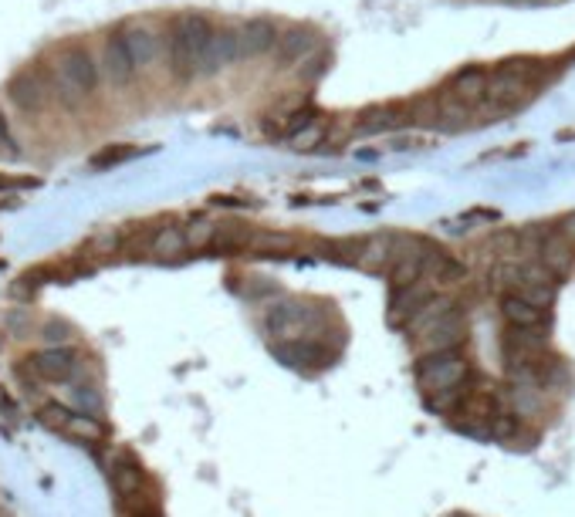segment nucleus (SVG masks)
Here are the masks:
<instances>
[{"mask_svg":"<svg viewBox=\"0 0 575 517\" xmlns=\"http://www.w3.org/2000/svg\"><path fill=\"white\" fill-rule=\"evenodd\" d=\"M545 65L548 61H535V58L501 61L488 78V101L501 105L507 112H514L518 105H524V101L539 92L541 78H545Z\"/></svg>","mask_w":575,"mask_h":517,"instance_id":"f257e3e1","label":"nucleus"},{"mask_svg":"<svg viewBox=\"0 0 575 517\" xmlns=\"http://www.w3.org/2000/svg\"><path fill=\"white\" fill-rule=\"evenodd\" d=\"M214 37V28L210 20L200 14H183L176 24H173V37H169V61H173V75L180 78H193L200 75L203 54H207V44Z\"/></svg>","mask_w":575,"mask_h":517,"instance_id":"f03ea898","label":"nucleus"},{"mask_svg":"<svg viewBox=\"0 0 575 517\" xmlns=\"http://www.w3.org/2000/svg\"><path fill=\"white\" fill-rule=\"evenodd\" d=\"M467 376H471V366H467V359H464L457 349L417 355V385L423 389V396L440 392V389L464 385L467 383Z\"/></svg>","mask_w":575,"mask_h":517,"instance_id":"7ed1b4c3","label":"nucleus"},{"mask_svg":"<svg viewBox=\"0 0 575 517\" xmlns=\"http://www.w3.org/2000/svg\"><path fill=\"white\" fill-rule=\"evenodd\" d=\"M99 68L101 65H95V58H92L85 48L68 51L65 58H61V65H58L61 88H65V92H75L78 99H88V95L95 92V85H99Z\"/></svg>","mask_w":575,"mask_h":517,"instance_id":"20e7f679","label":"nucleus"},{"mask_svg":"<svg viewBox=\"0 0 575 517\" xmlns=\"http://www.w3.org/2000/svg\"><path fill=\"white\" fill-rule=\"evenodd\" d=\"M467 338V325H464V318L460 311H450V315H443L437 325H430L426 332H420L413 342H417V355H426V351H447V349H457L460 342Z\"/></svg>","mask_w":575,"mask_h":517,"instance_id":"39448f33","label":"nucleus"},{"mask_svg":"<svg viewBox=\"0 0 575 517\" xmlns=\"http://www.w3.org/2000/svg\"><path fill=\"white\" fill-rule=\"evenodd\" d=\"M31 368L48 383H68L78 372V355L65 345H51V349L31 355Z\"/></svg>","mask_w":575,"mask_h":517,"instance_id":"423d86ee","label":"nucleus"},{"mask_svg":"<svg viewBox=\"0 0 575 517\" xmlns=\"http://www.w3.org/2000/svg\"><path fill=\"white\" fill-rule=\"evenodd\" d=\"M505 355L507 362H522V359H539L541 351L548 349V335L541 328H522V325H507L505 328Z\"/></svg>","mask_w":575,"mask_h":517,"instance_id":"0eeeda50","label":"nucleus"},{"mask_svg":"<svg viewBox=\"0 0 575 517\" xmlns=\"http://www.w3.org/2000/svg\"><path fill=\"white\" fill-rule=\"evenodd\" d=\"M101 71H105L109 82H116V85L133 82V75L139 71L135 58L129 54V48H126V37H122V34H112V37L105 41V48H101Z\"/></svg>","mask_w":575,"mask_h":517,"instance_id":"6e6552de","label":"nucleus"},{"mask_svg":"<svg viewBox=\"0 0 575 517\" xmlns=\"http://www.w3.org/2000/svg\"><path fill=\"white\" fill-rule=\"evenodd\" d=\"M237 58H240V34L231 31V28H223V31L214 28V37H210L207 54H203L200 75H214V71L231 65V61H237Z\"/></svg>","mask_w":575,"mask_h":517,"instance_id":"1a4fd4ad","label":"nucleus"},{"mask_svg":"<svg viewBox=\"0 0 575 517\" xmlns=\"http://www.w3.org/2000/svg\"><path fill=\"white\" fill-rule=\"evenodd\" d=\"M488 78L490 71L488 68H464V71H457L450 85L443 88L447 95H454V99L467 101V105H481V101L488 99Z\"/></svg>","mask_w":575,"mask_h":517,"instance_id":"9d476101","label":"nucleus"},{"mask_svg":"<svg viewBox=\"0 0 575 517\" xmlns=\"http://www.w3.org/2000/svg\"><path fill=\"white\" fill-rule=\"evenodd\" d=\"M501 318L505 325H522V328H545L548 325V308H539L531 301H524L522 295L507 291L501 298Z\"/></svg>","mask_w":575,"mask_h":517,"instance_id":"9b49d317","label":"nucleus"},{"mask_svg":"<svg viewBox=\"0 0 575 517\" xmlns=\"http://www.w3.org/2000/svg\"><path fill=\"white\" fill-rule=\"evenodd\" d=\"M109 481H112V487H116V494L122 504L139 497V494H146V473H142V467H139L135 460H129V456H118L116 464H112Z\"/></svg>","mask_w":575,"mask_h":517,"instance_id":"f8f14e48","label":"nucleus"},{"mask_svg":"<svg viewBox=\"0 0 575 517\" xmlns=\"http://www.w3.org/2000/svg\"><path fill=\"white\" fill-rule=\"evenodd\" d=\"M454 308H457L454 298H450V295H440V291H437L433 298H426L420 308L413 311V315L406 318V335H413V338H417V335L426 332L430 325H437L443 315H450Z\"/></svg>","mask_w":575,"mask_h":517,"instance_id":"ddd939ff","label":"nucleus"},{"mask_svg":"<svg viewBox=\"0 0 575 517\" xmlns=\"http://www.w3.org/2000/svg\"><path fill=\"white\" fill-rule=\"evenodd\" d=\"M237 34H240V58L264 54V51H271L278 44V28L271 20H247V24L237 28Z\"/></svg>","mask_w":575,"mask_h":517,"instance_id":"4468645a","label":"nucleus"},{"mask_svg":"<svg viewBox=\"0 0 575 517\" xmlns=\"http://www.w3.org/2000/svg\"><path fill=\"white\" fill-rule=\"evenodd\" d=\"M393 247H396V237H366V240H359V247H355V264L366 267V271H379V267H389L393 261Z\"/></svg>","mask_w":575,"mask_h":517,"instance_id":"2eb2a0df","label":"nucleus"},{"mask_svg":"<svg viewBox=\"0 0 575 517\" xmlns=\"http://www.w3.org/2000/svg\"><path fill=\"white\" fill-rule=\"evenodd\" d=\"M186 251H190V244H186V230H180V227H159L150 240V254L159 261H176Z\"/></svg>","mask_w":575,"mask_h":517,"instance_id":"dca6fc26","label":"nucleus"},{"mask_svg":"<svg viewBox=\"0 0 575 517\" xmlns=\"http://www.w3.org/2000/svg\"><path fill=\"white\" fill-rule=\"evenodd\" d=\"M122 37H126V48H129V54L135 58V65L146 68L156 61V54H159V37L152 31H146V28H129V31H122Z\"/></svg>","mask_w":575,"mask_h":517,"instance_id":"f3484780","label":"nucleus"},{"mask_svg":"<svg viewBox=\"0 0 575 517\" xmlns=\"http://www.w3.org/2000/svg\"><path fill=\"white\" fill-rule=\"evenodd\" d=\"M11 99L20 112H37L45 105V85L37 82V75H20L11 88Z\"/></svg>","mask_w":575,"mask_h":517,"instance_id":"a211bd4d","label":"nucleus"},{"mask_svg":"<svg viewBox=\"0 0 575 517\" xmlns=\"http://www.w3.org/2000/svg\"><path fill=\"white\" fill-rule=\"evenodd\" d=\"M61 433L75 436V440H82V443H99L105 430H101V423L95 416H88V413H71V419L65 423Z\"/></svg>","mask_w":575,"mask_h":517,"instance_id":"6ab92c4d","label":"nucleus"},{"mask_svg":"<svg viewBox=\"0 0 575 517\" xmlns=\"http://www.w3.org/2000/svg\"><path fill=\"white\" fill-rule=\"evenodd\" d=\"M217 223H210V220H193L190 227H186V244H190V251H207V247H214V240H217Z\"/></svg>","mask_w":575,"mask_h":517,"instance_id":"aec40b11","label":"nucleus"},{"mask_svg":"<svg viewBox=\"0 0 575 517\" xmlns=\"http://www.w3.org/2000/svg\"><path fill=\"white\" fill-rule=\"evenodd\" d=\"M312 41H308V34L304 31H298V28H291V31L285 34V37H278V48L285 51L288 58H298L304 48H308Z\"/></svg>","mask_w":575,"mask_h":517,"instance_id":"412c9836","label":"nucleus"},{"mask_svg":"<svg viewBox=\"0 0 575 517\" xmlns=\"http://www.w3.org/2000/svg\"><path fill=\"white\" fill-rule=\"evenodd\" d=\"M129 156H135V149H129V146H109V149L99 152V156L92 159V166L109 169V166H116V163H122V159H129Z\"/></svg>","mask_w":575,"mask_h":517,"instance_id":"4be33fe9","label":"nucleus"},{"mask_svg":"<svg viewBox=\"0 0 575 517\" xmlns=\"http://www.w3.org/2000/svg\"><path fill=\"white\" fill-rule=\"evenodd\" d=\"M71 419V409L61 406V402H48L45 409H41V423H48L54 430H65V423Z\"/></svg>","mask_w":575,"mask_h":517,"instance_id":"5701e85b","label":"nucleus"},{"mask_svg":"<svg viewBox=\"0 0 575 517\" xmlns=\"http://www.w3.org/2000/svg\"><path fill=\"white\" fill-rule=\"evenodd\" d=\"M71 328H68L65 321H48V325H45V328H41V338H45V342H48V345H65L68 338H71Z\"/></svg>","mask_w":575,"mask_h":517,"instance_id":"b1692460","label":"nucleus"},{"mask_svg":"<svg viewBox=\"0 0 575 517\" xmlns=\"http://www.w3.org/2000/svg\"><path fill=\"white\" fill-rule=\"evenodd\" d=\"M41 180H14V176H0V190H34Z\"/></svg>","mask_w":575,"mask_h":517,"instance_id":"393cba45","label":"nucleus"},{"mask_svg":"<svg viewBox=\"0 0 575 517\" xmlns=\"http://www.w3.org/2000/svg\"><path fill=\"white\" fill-rule=\"evenodd\" d=\"M0 149L14 152V139H11V133H7V122H4V116H0Z\"/></svg>","mask_w":575,"mask_h":517,"instance_id":"a878e982","label":"nucleus"},{"mask_svg":"<svg viewBox=\"0 0 575 517\" xmlns=\"http://www.w3.org/2000/svg\"><path fill=\"white\" fill-rule=\"evenodd\" d=\"M511 4H514V0H511ZM518 4H531V0H518Z\"/></svg>","mask_w":575,"mask_h":517,"instance_id":"bb28decb","label":"nucleus"}]
</instances>
